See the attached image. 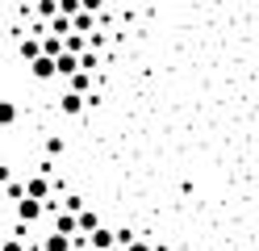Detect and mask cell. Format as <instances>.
<instances>
[{
  "label": "cell",
  "instance_id": "6da1fadb",
  "mask_svg": "<svg viewBox=\"0 0 259 251\" xmlns=\"http://www.w3.org/2000/svg\"><path fill=\"white\" fill-rule=\"evenodd\" d=\"M25 197L42 205V201L51 197V176H29V180H25Z\"/></svg>",
  "mask_w": 259,
  "mask_h": 251
},
{
  "label": "cell",
  "instance_id": "7a4b0ae2",
  "mask_svg": "<svg viewBox=\"0 0 259 251\" xmlns=\"http://www.w3.org/2000/svg\"><path fill=\"white\" fill-rule=\"evenodd\" d=\"M17 218H21V226L38 222V218H42V205H38V201H29V197H21V201H17Z\"/></svg>",
  "mask_w": 259,
  "mask_h": 251
},
{
  "label": "cell",
  "instance_id": "3957f363",
  "mask_svg": "<svg viewBox=\"0 0 259 251\" xmlns=\"http://www.w3.org/2000/svg\"><path fill=\"white\" fill-rule=\"evenodd\" d=\"M29 76H34V80H55V59L38 55L34 63H29Z\"/></svg>",
  "mask_w": 259,
  "mask_h": 251
},
{
  "label": "cell",
  "instance_id": "277c9868",
  "mask_svg": "<svg viewBox=\"0 0 259 251\" xmlns=\"http://www.w3.org/2000/svg\"><path fill=\"white\" fill-rule=\"evenodd\" d=\"M88 243H92V251H109V247H113V230H109V226H96V230L88 234Z\"/></svg>",
  "mask_w": 259,
  "mask_h": 251
},
{
  "label": "cell",
  "instance_id": "5b68a950",
  "mask_svg": "<svg viewBox=\"0 0 259 251\" xmlns=\"http://www.w3.org/2000/svg\"><path fill=\"white\" fill-rule=\"evenodd\" d=\"M59 109L67 113V117H75V113H84V96H75V92H63V96H59Z\"/></svg>",
  "mask_w": 259,
  "mask_h": 251
},
{
  "label": "cell",
  "instance_id": "8992f818",
  "mask_svg": "<svg viewBox=\"0 0 259 251\" xmlns=\"http://www.w3.org/2000/svg\"><path fill=\"white\" fill-rule=\"evenodd\" d=\"M96 226H101V218H96L92 209H79V213H75V230H88V234H92Z\"/></svg>",
  "mask_w": 259,
  "mask_h": 251
},
{
  "label": "cell",
  "instance_id": "52a82bcc",
  "mask_svg": "<svg viewBox=\"0 0 259 251\" xmlns=\"http://www.w3.org/2000/svg\"><path fill=\"white\" fill-rule=\"evenodd\" d=\"M55 234L71 239V234H75V213H59V218H55Z\"/></svg>",
  "mask_w": 259,
  "mask_h": 251
},
{
  "label": "cell",
  "instance_id": "ba28073f",
  "mask_svg": "<svg viewBox=\"0 0 259 251\" xmlns=\"http://www.w3.org/2000/svg\"><path fill=\"white\" fill-rule=\"evenodd\" d=\"M88 88H92V76H88V71H75L67 92H75V96H88Z\"/></svg>",
  "mask_w": 259,
  "mask_h": 251
},
{
  "label": "cell",
  "instance_id": "9c48e42d",
  "mask_svg": "<svg viewBox=\"0 0 259 251\" xmlns=\"http://www.w3.org/2000/svg\"><path fill=\"white\" fill-rule=\"evenodd\" d=\"M17 50H21V59H25V63H34V59L42 55V46H38V38H21V46H17Z\"/></svg>",
  "mask_w": 259,
  "mask_h": 251
},
{
  "label": "cell",
  "instance_id": "30bf717a",
  "mask_svg": "<svg viewBox=\"0 0 259 251\" xmlns=\"http://www.w3.org/2000/svg\"><path fill=\"white\" fill-rule=\"evenodd\" d=\"M42 247H46V251H71V239H63V234H55V230H51Z\"/></svg>",
  "mask_w": 259,
  "mask_h": 251
},
{
  "label": "cell",
  "instance_id": "8fae6325",
  "mask_svg": "<svg viewBox=\"0 0 259 251\" xmlns=\"http://www.w3.org/2000/svg\"><path fill=\"white\" fill-rule=\"evenodd\" d=\"M17 122V105L13 100H0V126H13Z\"/></svg>",
  "mask_w": 259,
  "mask_h": 251
},
{
  "label": "cell",
  "instance_id": "7c38bea8",
  "mask_svg": "<svg viewBox=\"0 0 259 251\" xmlns=\"http://www.w3.org/2000/svg\"><path fill=\"white\" fill-rule=\"evenodd\" d=\"M5 197L13 201V205H17V201L25 197V184H21V180H9V184H5Z\"/></svg>",
  "mask_w": 259,
  "mask_h": 251
},
{
  "label": "cell",
  "instance_id": "4fadbf2b",
  "mask_svg": "<svg viewBox=\"0 0 259 251\" xmlns=\"http://www.w3.org/2000/svg\"><path fill=\"white\" fill-rule=\"evenodd\" d=\"M55 5H59V17H67V21L79 13V0H55Z\"/></svg>",
  "mask_w": 259,
  "mask_h": 251
},
{
  "label": "cell",
  "instance_id": "5bb4252c",
  "mask_svg": "<svg viewBox=\"0 0 259 251\" xmlns=\"http://www.w3.org/2000/svg\"><path fill=\"white\" fill-rule=\"evenodd\" d=\"M34 13L51 21V17H59V5H55V0H38V9H34Z\"/></svg>",
  "mask_w": 259,
  "mask_h": 251
},
{
  "label": "cell",
  "instance_id": "9a60e30c",
  "mask_svg": "<svg viewBox=\"0 0 259 251\" xmlns=\"http://www.w3.org/2000/svg\"><path fill=\"white\" fill-rule=\"evenodd\" d=\"M63 147H67V142H63L59 134H51V138H46V155H63Z\"/></svg>",
  "mask_w": 259,
  "mask_h": 251
},
{
  "label": "cell",
  "instance_id": "2e32d148",
  "mask_svg": "<svg viewBox=\"0 0 259 251\" xmlns=\"http://www.w3.org/2000/svg\"><path fill=\"white\" fill-rule=\"evenodd\" d=\"M63 205H67L63 213H79V209H84V197H67V201H63Z\"/></svg>",
  "mask_w": 259,
  "mask_h": 251
},
{
  "label": "cell",
  "instance_id": "e0dca14e",
  "mask_svg": "<svg viewBox=\"0 0 259 251\" xmlns=\"http://www.w3.org/2000/svg\"><path fill=\"white\" fill-rule=\"evenodd\" d=\"M0 251H25V239H5V243H0Z\"/></svg>",
  "mask_w": 259,
  "mask_h": 251
},
{
  "label": "cell",
  "instance_id": "ac0fdd59",
  "mask_svg": "<svg viewBox=\"0 0 259 251\" xmlns=\"http://www.w3.org/2000/svg\"><path fill=\"white\" fill-rule=\"evenodd\" d=\"M125 251H151V243H147V239H134V243L125 247Z\"/></svg>",
  "mask_w": 259,
  "mask_h": 251
},
{
  "label": "cell",
  "instance_id": "d6986e66",
  "mask_svg": "<svg viewBox=\"0 0 259 251\" xmlns=\"http://www.w3.org/2000/svg\"><path fill=\"white\" fill-rule=\"evenodd\" d=\"M0 184H9V167L5 163H0Z\"/></svg>",
  "mask_w": 259,
  "mask_h": 251
}]
</instances>
